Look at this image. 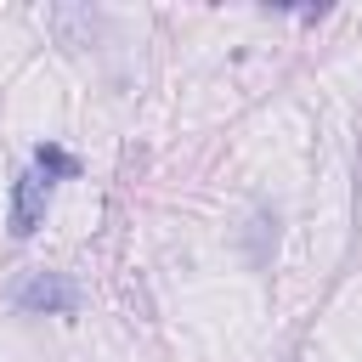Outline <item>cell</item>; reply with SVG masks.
<instances>
[{"instance_id": "1", "label": "cell", "mask_w": 362, "mask_h": 362, "mask_svg": "<svg viewBox=\"0 0 362 362\" xmlns=\"http://www.w3.org/2000/svg\"><path fill=\"white\" fill-rule=\"evenodd\" d=\"M45 204H51V175L23 170V175H17V187H11V232H17V238H28V232L45 221Z\"/></svg>"}, {"instance_id": "3", "label": "cell", "mask_w": 362, "mask_h": 362, "mask_svg": "<svg viewBox=\"0 0 362 362\" xmlns=\"http://www.w3.org/2000/svg\"><path fill=\"white\" fill-rule=\"evenodd\" d=\"M34 170H40V175H74L79 164H74L62 147H40V153H34Z\"/></svg>"}, {"instance_id": "2", "label": "cell", "mask_w": 362, "mask_h": 362, "mask_svg": "<svg viewBox=\"0 0 362 362\" xmlns=\"http://www.w3.org/2000/svg\"><path fill=\"white\" fill-rule=\"evenodd\" d=\"M17 305H23V311H51V317H68V311L79 305V294H74V283H68V277H57V272H34V277L17 288Z\"/></svg>"}]
</instances>
